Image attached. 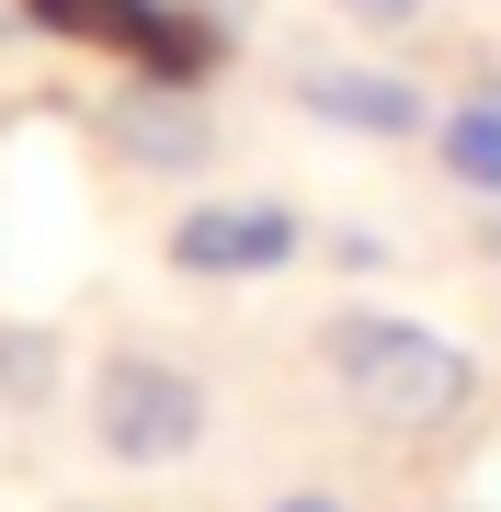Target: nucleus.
<instances>
[{
  "instance_id": "6",
  "label": "nucleus",
  "mask_w": 501,
  "mask_h": 512,
  "mask_svg": "<svg viewBox=\"0 0 501 512\" xmlns=\"http://www.w3.org/2000/svg\"><path fill=\"white\" fill-rule=\"evenodd\" d=\"M285 92H297V114H319V126H342V137H376V148L433 126V103L410 92L399 69H353V57H308Z\"/></svg>"
},
{
  "instance_id": "11",
  "label": "nucleus",
  "mask_w": 501,
  "mask_h": 512,
  "mask_svg": "<svg viewBox=\"0 0 501 512\" xmlns=\"http://www.w3.org/2000/svg\"><path fill=\"white\" fill-rule=\"evenodd\" d=\"M490 262H501V217H490Z\"/></svg>"
},
{
  "instance_id": "7",
  "label": "nucleus",
  "mask_w": 501,
  "mask_h": 512,
  "mask_svg": "<svg viewBox=\"0 0 501 512\" xmlns=\"http://www.w3.org/2000/svg\"><path fill=\"white\" fill-rule=\"evenodd\" d=\"M433 160H445V183L501 194V103H456V114H445V137H433Z\"/></svg>"
},
{
  "instance_id": "2",
  "label": "nucleus",
  "mask_w": 501,
  "mask_h": 512,
  "mask_svg": "<svg viewBox=\"0 0 501 512\" xmlns=\"http://www.w3.org/2000/svg\"><path fill=\"white\" fill-rule=\"evenodd\" d=\"M80 421H92V444L114 467H183L205 444V421H217V399L171 353H103L92 387H80Z\"/></svg>"
},
{
  "instance_id": "9",
  "label": "nucleus",
  "mask_w": 501,
  "mask_h": 512,
  "mask_svg": "<svg viewBox=\"0 0 501 512\" xmlns=\"http://www.w3.org/2000/svg\"><path fill=\"white\" fill-rule=\"evenodd\" d=\"M262 512H353L342 490H285V501H262Z\"/></svg>"
},
{
  "instance_id": "12",
  "label": "nucleus",
  "mask_w": 501,
  "mask_h": 512,
  "mask_svg": "<svg viewBox=\"0 0 501 512\" xmlns=\"http://www.w3.org/2000/svg\"><path fill=\"white\" fill-rule=\"evenodd\" d=\"M445 512H479V501H445Z\"/></svg>"
},
{
  "instance_id": "10",
  "label": "nucleus",
  "mask_w": 501,
  "mask_h": 512,
  "mask_svg": "<svg viewBox=\"0 0 501 512\" xmlns=\"http://www.w3.org/2000/svg\"><path fill=\"white\" fill-rule=\"evenodd\" d=\"M342 12H353V23H410L422 0H342Z\"/></svg>"
},
{
  "instance_id": "1",
  "label": "nucleus",
  "mask_w": 501,
  "mask_h": 512,
  "mask_svg": "<svg viewBox=\"0 0 501 512\" xmlns=\"http://www.w3.org/2000/svg\"><path fill=\"white\" fill-rule=\"evenodd\" d=\"M319 353H331L342 399L365 410L376 433H399V444H433V433H456V421L479 410V365H467L445 330L399 319V308H331Z\"/></svg>"
},
{
  "instance_id": "5",
  "label": "nucleus",
  "mask_w": 501,
  "mask_h": 512,
  "mask_svg": "<svg viewBox=\"0 0 501 512\" xmlns=\"http://www.w3.org/2000/svg\"><path fill=\"white\" fill-rule=\"evenodd\" d=\"M103 148L126 171H149V183H171V171H205L217 126H205V103L183 92V80H126V92L103 103Z\"/></svg>"
},
{
  "instance_id": "8",
  "label": "nucleus",
  "mask_w": 501,
  "mask_h": 512,
  "mask_svg": "<svg viewBox=\"0 0 501 512\" xmlns=\"http://www.w3.org/2000/svg\"><path fill=\"white\" fill-rule=\"evenodd\" d=\"M0 387H12V399H46L57 387V342L46 330H0Z\"/></svg>"
},
{
  "instance_id": "3",
  "label": "nucleus",
  "mask_w": 501,
  "mask_h": 512,
  "mask_svg": "<svg viewBox=\"0 0 501 512\" xmlns=\"http://www.w3.org/2000/svg\"><path fill=\"white\" fill-rule=\"evenodd\" d=\"M23 23H46V35H69V46H114L137 80H194L217 69V23L183 12V0H23Z\"/></svg>"
},
{
  "instance_id": "4",
  "label": "nucleus",
  "mask_w": 501,
  "mask_h": 512,
  "mask_svg": "<svg viewBox=\"0 0 501 512\" xmlns=\"http://www.w3.org/2000/svg\"><path fill=\"white\" fill-rule=\"evenodd\" d=\"M308 251V217L274 194H217V205H183L171 217V274H205V285H251V274H285Z\"/></svg>"
}]
</instances>
